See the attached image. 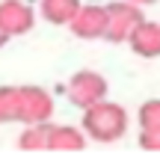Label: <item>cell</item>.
<instances>
[{"mask_svg":"<svg viewBox=\"0 0 160 157\" xmlns=\"http://www.w3.org/2000/svg\"><path fill=\"white\" fill-rule=\"evenodd\" d=\"M128 110L116 101H95L92 107L83 110V134L89 136L92 142H101V145H110V142H119L122 136L128 134Z\"/></svg>","mask_w":160,"mask_h":157,"instance_id":"6da1fadb","label":"cell"},{"mask_svg":"<svg viewBox=\"0 0 160 157\" xmlns=\"http://www.w3.org/2000/svg\"><path fill=\"white\" fill-rule=\"evenodd\" d=\"M107 77L98 74V71L92 68H83V71H74V74L68 77V83H65V98H68L71 107H77V110H86V107H92L95 101L107 98Z\"/></svg>","mask_w":160,"mask_h":157,"instance_id":"7a4b0ae2","label":"cell"},{"mask_svg":"<svg viewBox=\"0 0 160 157\" xmlns=\"http://www.w3.org/2000/svg\"><path fill=\"white\" fill-rule=\"evenodd\" d=\"M145 21L142 6L131 3V0H113L107 3V33L104 39L113 42V45H122V42L131 39V33Z\"/></svg>","mask_w":160,"mask_h":157,"instance_id":"3957f363","label":"cell"},{"mask_svg":"<svg viewBox=\"0 0 160 157\" xmlns=\"http://www.w3.org/2000/svg\"><path fill=\"white\" fill-rule=\"evenodd\" d=\"M18 95V122L33 125V122H51L53 116V95L42 86H15Z\"/></svg>","mask_w":160,"mask_h":157,"instance_id":"277c9868","label":"cell"},{"mask_svg":"<svg viewBox=\"0 0 160 157\" xmlns=\"http://www.w3.org/2000/svg\"><path fill=\"white\" fill-rule=\"evenodd\" d=\"M68 30L71 36H77V39H104V33H107V6H95V3H80L77 15L68 21Z\"/></svg>","mask_w":160,"mask_h":157,"instance_id":"5b68a950","label":"cell"},{"mask_svg":"<svg viewBox=\"0 0 160 157\" xmlns=\"http://www.w3.org/2000/svg\"><path fill=\"white\" fill-rule=\"evenodd\" d=\"M0 24L9 36H24L33 30L36 12L24 0H0Z\"/></svg>","mask_w":160,"mask_h":157,"instance_id":"8992f818","label":"cell"},{"mask_svg":"<svg viewBox=\"0 0 160 157\" xmlns=\"http://www.w3.org/2000/svg\"><path fill=\"white\" fill-rule=\"evenodd\" d=\"M131 51L142 59H157L160 56V24L154 21H142L128 39Z\"/></svg>","mask_w":160,"mask_h":157,"instance_id":"52a82bcc","label":"cell"},{"mask_svg":"<svg viewBox=\"0 0 160 157\" xmlns=\"http://www.w3.org/2000/svg\"><path fill=\"white\" fill-rule=\"evenodd\" d=\"M51 122H33L24 125L21 136H18V148L21 151H51Z\"/></svg>","mask_w":160,"mask_h":157,"instance_id":"ba28073f","label":"cell"},{"mask_svg":"<svg viewBox=\"0 0 160 157\" xmlns=\"http://www.w3.org/2000/svg\"><path fill=\"white\" fill-rule=\"evenodd\" d=\"M86 148V134L74 125H53L51 130V151H83Z\"/></svg>","mask_w":160,"mask_h":157,"instance_id":"9c48e42d","label":"cell"},{"mask_svg":"<svg viewBox=\"0 0 160 157\" xmlns=\"http://www.w3.org/2000/svg\"><path fill=\"white\" fill-rule=\"evenodd\" d=\"M80 0H39V12L48 24L57 27H68V21L77 15Z\"/></svg>","mask_w":160,"mask_h":157,"instance_id":"30bf717a","label":"cell"},{"mask_svg":"<svg viewBox=\"0 0 160 157\" xmlns=\"http://www.w3.org/2000/svg\"><path fill=\"white\" fill-rule=\"evenodd\" d=\"M18 122V95L15 86H0V125Z\"/></svg>","mask_w":160,"mask_h":157,"instance_id":"8fae6325","label":"cell"},{"mask_svg":"<svg viewBox=\"0 0 160 157\" xmlns=\"http://www.w3.org/2000/svg\"><path fill=\"white\" fill-rule=\"evenodd\" d=\"M137 122H139V128H160V98H151L139 107Z\"/></svg>","mask_w":160,"mask_h":157,"instance_id":"7c38bea8","label":"cell"},{"mask_svg":"<svg viewBox=\"0 0 160 157\" xmlns=\"http://www.w3.org/2000/svg\"><path fill=\"white\" fill-rule=\"evenodd\" d=\"M139 148L151 154H160V128H142L139 130Z\"/></svg>","mask_w":160,"mask_h":157,"instance_id":"4fadbf2b","label":"cell"},{"mask_svg":"<svg viewBox=\"0 0 160 157\" xmlns=\"http://www.w3.org/2000/svg\"><path fill=\"white\" fill-rule=\"evenodd\" d=\"M9 39H12V36L6 33V30H3V24H0V47H3V45H6V42H9Z\"/></svg>","mask_w":160,"mask_h":157,"instance_id":"5bb4252c","label":"cell"},{"mask_svg":"<svg viewBox=\"0 0 160 157\" xmlns=\"http://www.w3.org/2000/svg\"><path fill=\"white\" fill-rule=\"evenodd\" d=\"M131 3H137V6H151V3H157V0H131Z\"/></svg>","mask_w":160,"mask_h":157,"instance_id":"9a60e30c","label":"cell"}]
</instances>
